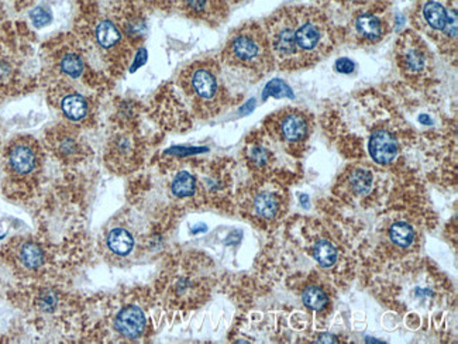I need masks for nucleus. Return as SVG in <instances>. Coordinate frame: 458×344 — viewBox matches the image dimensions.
I'll return each mask as SVG.
<instances>
[{
    "instance_id": "nucleus-17",
    "label": "nucleus",
    "mask_w": 458,
    "mask_h": 344,
    "mask_svg": "<svg viewBox=\"0 0 458 344\" xmlns=\"http://www.w3.org/2000/svg\"><path fill=\"white\" fill-rule=\"evenodd\" d=\"M402 58H403L405 68L409 71H413V72L422 71L426 65V55L421 47H416V46L406 47Z\"/></svg>"
},
{
    "instance_id": "nucleus-2",
    "label": "nucleus",
    "mask_w": 458,
    "mask_h": 344,
    "mask_svg": "<svg viewBox=\"0 0 458 344\" xmlns=\"http://www.w3.org/2000/svg\"><path fill=\"white\" fill-rule=\"evenodd\" d=\"M227 58L238 66L265 72L274 64L267 33L258 26L237 31L227 46Z\"/></svg>"
},
{
    "instance_id": "nucleus-25",
    "label": "nucleus",
    "mask_w": 458,
    "mask_h": 344,
    "mask_svg": "<svg viewBox=\"0 0 458 344\" xmlns=\"http://www.w3.org/2000/svg\"><path fill=\"white\" fill-rule=\"evenodd\" d=\"M58 299H57V295L54 292H46L43 293V296H41L39 299V307L43 311H53L55 308V305H57Z\"/></svg>"
},
{
    "instance_id": "nucleus-15",
    "label": "nucleus",
    "mask_w": 458,
    "mask_h": 344,
    "mask_svg": "<svg viewBox=\"0 0 458 344\" xmlns=\"http://www.w3.org/2000/svg\"><path fill=\"white\" fill-rule=\"evenodd\" d=\"M195 189H196V181L186 171L179 172L173 182V192L179 198H186L193 195Z\"/></svg>"
},
{
    "instance_id": "nucleus-16",
    "label": "nucleus",
    "mask_w": 458,
    "mask_h": 344,
    "mask_svg": "<svg viewBox=\"0 0 458 344\" xmlns=\"http://www.w3.org/2000/svg\"><path fill=\"white\" fill-rule=\"evenodd\" d=\"M389 236H391L392 242L399 247H409L414 240V232H413L412 226H409L405 221L395 223L391 227Z\"/></svg>"
},
{
    "instance_id": "nucleus-4",
    "label": "nucleus",
    "mask_w": 458,
    "mask_h": 344,
    "mask_svg": "<svg viewBox=\"0 0 458 344\" xmlns=\"http://www.w3.org/2000/svg\"><path fill=\"white\" fill-rule=\"evenodd\" d=\"M8 163H9V168L16 175L31 174L37 168V164H38V156H37L35 147L27 141L16 143L9 151Z\"/></svg>"
},
{
    "instance_id": "nucleus-9",
    "label": "nucleus",
    "mask_w": 458,
    "mask_h": 344,
    "mask_svg": "<svg viewBox=\"0 0 458 344\" xmlns=\"http://www.w3.org/2000/svg\"><path fill=\"white\" fill-rule=\"evenodd\" d=\"M357 31L361 37L367 38V40L376 42L382 35V23L381 20L372 13H362L355 20Z\"/></svg>"
},
{
    "instance_id": "nucleus-29",
    "label": "nucleus",
    "mask_w": 458,
    "mask_h": 344,
    "mask_svg": "<svg viewBox=\"0 0 458 344\" xmlns=\"http://www.w3.org/2000/svg\"><path fill=\"white\" fill-rule=\"evenodd\" d=\"M350 2H351V0H350Z\"/></svg>"
},
{
    "instance_id": "nucleus-7",
    "label": "nucleus",
    "mask_w": 458,
    "mask_h": 344,
    "mask_svg": "<svg viewBox=\"0 0 458 344\" xmlns=\"http://www.w3.org/2000/svg\"><path fill=\"white\" fill-rule=\"evenodd\" d=\"M308 120L305 119L303 114L297 111L286 113L279 122V132L282 134V138L290 143L302 141L308 134Z\"/></svg>"
},
{
    "instance_id": "nucleus-18",
    "label": "nucleus",
    "mask_w": 458,
    "mask_h": 344,
    "mask_svg": "<svg viewBox=\"0 0 458 344\" xmlns=\"http://www.w3.org/2000/svg\"><path fill=\"white\" fill-rule=\"evenodd\" d=\"M60 68L69 78L76 80L83 72V61L78 54L67 53L60 61Z\"/></svg>"
},
{
    "instance_id": "nucleus-3",
    "label": "nucleus",
    "mask_w": 458,
    "mask_h": 344,
    "mask_svg": "<svg viewBox=\"0 0 458 344\" xmlns=\"http://www.w3.org/2000/svg\"><path fill=\"white\" fill-rule=\"evenodd\" d=\"M188 81L192 93L202 102L215 100V98L219 93L218 76L211 68L206 66L192 68Z\"/></svg>"
},
{
    "instance_id": "nucleus-28",
    "label": "nucleus",
    "mask_w": 458,
    "mask_h": 344,
    "mask_svg": "<svg viewBox=\"0 0 458 344\" xmlns=\"http://www.w3.org/2000/svg\"><path fill=\"white\" fill-rule=\"evenodd\" d=\"M419 120L423 123V125H430L432 120L429 119V116H426V114H422V116L419 118Z\"/></svg>"
},
{
    "instance_id": "nucleus-22",
    "label": "nucleus",
    "mask_w": 458,
    "mask_h": 344,
    "mask_svg": "<svg viewBox=\"0 0 458 344\" xmlns=\"http://www.w3.org/2000/svg\"><path fill=\"white\" fill-rule=\"evenodd\" d=\"M351 185L357 194H367L372 185V175L365 170H357L351 175Z\"/></svg>"
},
{
    "instance_id": "nucleus-5",
    "label": "nucleus",
    "mask_w": 458,
    "mask_h": 344,
    "mask_svg": "<svg viewBox=\"0 0 458 344\" xmlns=\"http://www.w3.org/2000/svg\"><path fill=\"white\" fill-rule=\"evenodd\" d=\"M147 326L144 312L134 305L124 308L114 319L116 330L127 338H137L140 337Z\"/></svg>"
},
{
    "instance_id": "nucleus-12",
    "label": "nucleus",
    "mask_w": 458,
    "mask_h": 344,
    "mask_svg": "<svg viewBox=\"0 0 458 344\" xmlns=\"http://www.w3.org/2000/svg\"><path fill=\"white\" fill-rule=\"evenodd\" d=\"M134 246L133 236L126 228H114L107 236V247L117 255H127Z\"/></svg>"
},
{
    "instance_id": "nucleus-24",
    "label": "nucleus",
    "mask_w": 458,
    "mask_h": 344,
    "mask_svg": "<svg viewBox=\"0 0 458 344\" xmlns=\"http://www.w3.org/2000/svg\"><path fill=\"white\" fill-rule=\"evenodd\" d=\"M51 19H53L51 15L43 8H37L31 12V20L37 27H44V26L50 24Z\"/></svg>"
},
{
    "instance_id": "nucleus-21",
    "label": "nucleus",
    "mask_w": 458,
    "mask_h": 344,
    "mask_svg": "<svg viewBox=\"0 0 458 344\" xmlns=\"http://www.w3.org/2000/svg\"><path fill=\"white\" fill-rule=\"evenodd\" d=\"M270 96H274V98H289V99H294V92L292 89H290L283 81L281 80H274L271 81L265 89H264V95L263 98L267 99Z\"/></svg>"
},
{
    "instance_id": "nucleus-19",
    "label": "nucleus",
    "mask_w": 458,
    "mask_h": 344,
    "mask_svg": "<svg viewBox=\"0 0 458 344\" xmlns=\"http://www.w3.org/2000/svg\"><path fill=\"white\" fill-rule=\"evenodd\" d=\"M315 258L322 266H331L337 260V250L328 242H319L315 247Z\"/></svg>"
},
{
    "instance_id": "nucleus-6",
    "label": "nucleus",
    "mask_w": 458,
    "mask_h": 344,
    "mask_svg": "<svg viewBox=\"0 0 458 344\" xmlns=\"http://www.w3.org/2000/svg\"><path fill=\"white\" fill-rule=\"evenodd\" d=\"M369 154L380 165H388L395 161L398 156V144L392 134L384 130L373 133L369 140Z\"/></svg>"
},
{
    "instance_id": "nucleus-26",
    "label": "nucleus",
    "mask_w": 458,
    "mask_h": 344,
    "mask_svg": "<svg viewBox=\"0 0 458 344\" xmlns=\"http://www.w3.org/2000/svg\"><path fill=\"white\" fill-rule=\"evenodd\" d=\"M354 68H355L354 62L351 60H349V58H340L336 62V69L340 73H351L354 71Z\"/></svg>"
},
{
    "instance_id": "nucleus-1",
    "label": "nucleus",
    "mask_w": 458,
    "mask_h": 344,
    "mask_svg": "<svg viewBox=\"0 0 458 344\" xmlns=\"http://www.w3.org/2000/svg\"><path fill=\"white\" fill-rule=\"evenodd\" d=\"M294 35L301 68L322 60L333 48V38L326 19L309 8H290Z\"/></svg>"
},
{
    "instance_id": "nucleus-10",
    "label": "nucleus",
    "mask_w": 458,
    "mask_h": 344,
    "mask_svg": "<svg viewBox=\"0 0 458 344\" xmlns=\"http://www.w3.org/2000/svg\"><path fill=\"white\" fill-rule=\"evenodd\" d=\"M19 260L27 270H38L44 264V251L37 243L26 242L19 247Z\"/></svg>"
},
{
    "instance_id": "nucleus-20",
    "label": "nucleus",
    "mask_w": 458,
    "mask_h": 344,
    "mask_svg": "<svg viewBox=\"0 0 458 344\" xmlns=\"http://www.w3.org/2000/svg\"><path fill=\"white\" fill-rule=\"evenodd\" d=\"M303 302L308 308H310L313 311H322L327 305V296L322 289L312 287L305 291Z\"/></svg>"
},
{
    "instance_id": "nucleus-8",
    "label": "nucleus",
    "mask_w": 458,
    "mask_h": 344,
    "mask_svg": "<svg viewBox=\"0 0 458 344\" xmlns=\"http://www.w3.org/2000/svg\"><path fill=\"white\" fill-rule=\"evenodd\" d=\"M422 16L432 30L443 31L447 24L448 12L439 0H426L422 6Z\"/></svg>"
},
{
    "instance_id": "nucleus-23",
    "label": "nucleus",
    "mask_w": 458,
    "mask_h": 344,
    "mask_svg": "<svg viewBox=\"0 0 458 344\" xmlns=\"http://www.w3.org/2000/svg\"><path fill=\"white\" fill-rule=\"evenodd\" d=\"M184 8L193 15H203L211 8L212 0H181Z\"/></svg>"
},
{
    "instance_id": "nucleus-14",
    "label": "nucleus",
    "mask_w": 458,
    "mask_h": 344,
    "mask_svg": "<svg viewBox=\"0 0 458 344\" xmlns=\"http://www.w3.org/2000/svg\"><path fill=\"white\" fill-rule=\"evenodd\" d=\"M279 202L274 194L263 192L254 199V212L264 219H271L278 213Z\"/></svg>"
},
{
    "instance_id": "nucleus-11",
    "label": "nucleus",
    "mask_w": 458,
    "mask_h": 344,
    "mask_svg": "<svg viewBox=\"0 0 458 344\" xmlns=\"http://www.w3.org/2000/svg\"><path fill=\"white\" fill-rule=\"evenodd\" d=\"M96 42L102 48H113L121 42V33L110 20H102L95 28Z\"/></svg>"
},
{
    "instance_id": "nucleus-13",
    "label": "nucleus",
    "mask_w": 458,
    "mask_h": 344,
    "mask_svg": "<svg viewBox=\"0 0 458 344\" xmlns=\"http://www.w3.org/2000/svg\"><path fill=\"white\" fill-rule=\"evenodd\" d=\"M61 109L65 116L73 122H78L87 116L88 113V103L85 98L80 95H68L61 102Z\"/></svg>"
},
{
    "instance_id": "nucleus-27",
    "label": "nucleus",
    "mask_w": 458,
    "mask_h": 344,
    "mask_svg": "<svg viewBox=\"0 0 458 344\" xmlns=\"http://www.w3.org/2000/svg\"><path fill=\"white\" fill-rule=\"evenodd\" d=\"M146 61H147V51H146V50H140V51L137 53V55H136V61H134V64H133V66H132V71L139 69Z\"/></svg>"
}]
</instances>
